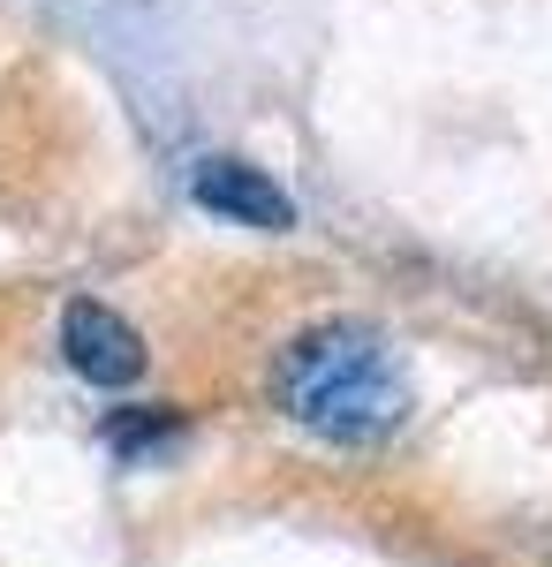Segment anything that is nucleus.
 <instances>
[{"label": "nucleus", "instance_id": "obj_1", "mask_svg": "<svg viewBox=\"0 0 552 567\" xmlns=\"http://www.w3.org/2000/svg\"><path fill=\"white\" fill-rule=\"evenodd\" d=\"M273 386H280V409L296 424H310L318 439H340V446L386 439L409 416V371H401V355L386 349L371 326H356V318L296 333L280 349Z\"/></svg>", "mask_w": 552, "mask_h": 567}, {"label": "nucleus", "instance_id": "obj_3", "mask_svg": "<svg viewBox=\"0 0 552 567\" xmlns=\"http://www.w3.org/2000/svg\"><path fill=\"white\" fill-rule=\"evenodd\" d=\"M190 197L219 219H243V227H273V235L296 227L288 189L265 175V167H251V159H197V167H190Z\"/></svg>", "mask_w": 552, "mask_h": 567}, {"label": "nucleus", "instance_id": "obj_2", "mask_svg": "<svg viewBox=\"0 0 552 567\" xmlns=\"http://www.w3.org/2000/svg\"><path fill=\"white\" fill-rule=\"evenodd\" d=\"M61 355H69V371H84L91 386H129V379L144 371L136 326L114 318L106 303H69L61 310Z\"/></svg>", "mask_w": 552, "mask_h": 567}]
</instances>
